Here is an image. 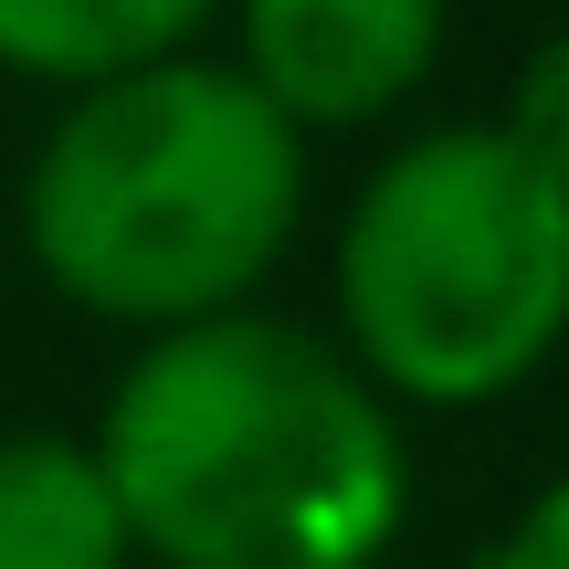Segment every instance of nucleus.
<instances>
[{"label":"nucleus","mask_w":569,"mask_h":569,"mask_svg":"<svg viewBox=\"0 0 569 569\" xmlns=\"http://www.w3.org/2000/svg\"><path fill=\"white\" fill-rule=\"evenodd\" d=\"M0 274H11V253H0Z\"/></svg>","instance_id":"1a4fd4ad"},{"label":"nucleus","mask_w":569,"mask_h":569,"mask_svg":"<svg viewBox=\"0 0 569 569\" xmlns=\"http://www.w3.org/2000/svg\"><path fill=\"white\" fill-rule=\"evenodd\" d=\"M496 127H507V138L528 148V159L549 169V180H569V21H549V32H538L528 53H517Z\"/></svg>","instance_id":"0eeeda50"},{"label":"nucleus","mask_w":569,"mask_h":569,"mask_svg":"<svg viewBox=\"0 0 569 569\" xmlns=\"http://www.w3.org/2000/svg\"><path fill=\"white\" fill-rule=\"evenodd\" d=\"M475 569H569V465L538 475L528 496L507 507V528L486 538V559Z\"/></svg>","instance_id":"6e6552de"},{"label":"nucleus","mask_w":569,"mask_h":569,"mask_svg":"<svg viewBox=\"0 0 569 569\" xmlns=\"http://www.w3.org/2000/svg\"><path fill=\"white\" fill-rule=\"evenodd\" d=\"M211 21H222V0H0V74L74 96V84L211 42Z\"/></svg>","instance_id":"423d86ee"},{"label":"nucleus","mask_w":569,"mask_h":569,"mask_svg":"<svg viewBox=\"0 0 569 569\" xmlns=\"http://www.w3.org/2000/svg\"><path fill=\"white\" fill-rule=\"evenodd\" d=\"M306 159L317 138L253 96L243 63L190 42L53 96L11 190V253L74 317L138 348L264 306L284 253L306 243Z\"/></svg>","instance_id":"f03ea898"},{"label":"nucleus","mask_w":569,"mask_h":569,"mask_svg":"<svg viewBox=\"0 0 569 569\" xmlns=\"http://www.w3.org/2000/svg\"><path fill=\"white\" fill-rule=\"evenodd\" d=\"M327 338L390 411H496L569 348V180L496 117H422L327 222Z\"/></svg>","instance_id":"7ed1b4c3"},{"label":"nucleus","mask_w":569,"mask_h":569,"mask_svg":"<svg viewBox=\"0 0 569 569\" xmlns=\"http://www.w3.org/2000/svg\"><path fill=\"white\" fill-rule=\"evenodd\" d=\"M0 569H138L127 507L84 432L0 422Z\"/></svg>","instance_id":"39448f33"},{"label":"nucleus","mask_w":569,"mask_h":569,"mask_svg":"<svg viewBox=\"0 0 569 569\" xmlns=\"http://www.w3.org/2000/svg\"><path fill=\"white\" fill-rule=\"evenodd\" d=\"M222 53L296 138H369L432 96L453 0H222Z\"/></svg>","instance_id":"20e7f679"},{"label":"nucleus","mask_w":569,"mask_h":569,"mask_svg":"<svg viewBox=\"0 0 569 569\" xmlns=\"http://www.w3.org/2000/svg\"><path fill=\"white\" fill-rule=\"evenodd\" d=\"M138 569H380L411 528V411L284 306L138 338L96 422Z\"/></svg>","instance_id":"f257e3e1"},{"label":"nucleus","mask_w":569,"mask_h":569,"mask_svg":"<svg viewBox=\"0 0 569 569\" xmlns=\"http://www.w3.org/2000/svg\"><path fill=\"white\" fill-rule=\"evenodd\" d=\"M380 569H401V559H380Z\"/></svg>","instance_id":"9d476101"}]
</instances>
